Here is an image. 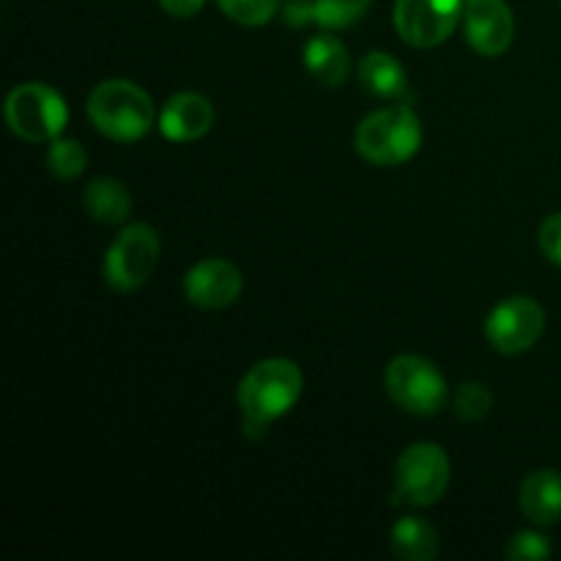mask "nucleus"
Masks as SVG:
<instances>
[{
  "label": "nucleus",
  "instance_id": "1",
  "mask_svg": "<svg viewBox=\"0 0 561 561\" xmlns=\"http://www.w3.org/2000/svg\"><path fill=\"white\" fill-rule=\"evenodd\" d=\"M88 118L99 135L115 142H137L157 121L151 96L131 80H104L88 96Z\"/></svg>",
  "mask_w": 561,
  "mask_h": 561
},
{
  "label": "nucleus",
  "instance_id": "2",
  "mask_svg": "<svg viewBox=\"0 0 561 561\" xmlns=\"http://www.w3.org/2000/svg\"><path fill=\"white\" fill-rule=\"evenodd\" d=\"M356 153L376 168H398L422 148V121L409 104L365 115L354 135Z\"/></svg>",
  "mask_w": 561,
  "mask_h": 561
},
{
  "label": "nucleus",
  "instance_id": "3",
  "mask_svg": "<svg viewBox=\"0 0 561 561\" xmlns=\"http://www.w3.org/2000/svg\"><path fill=\"white\" fill-rule=\"evenodd\" d=\"M301 389H305V376L299 365L294 359L272 356L252 365V370L241 378L239 409L244 420L272 425L299 403Z\"/></svg>",
  "mask_w": 561,
  "mask_h": 561
},
{
  "label": "nucleus",
  "instance_id": "4",
  "mask_svg": "<svg viewBox=\"0 0 561 561\" xmlns=\"http://www.w3.org/2000/svg\"><path fill=\"white\" fill-rule=\"evenodd\" d=\"M5 124L20 140L53 142L69 124V107L55 88L22 82L5 96Z\"/></svg>",
  "mask_w": 561,
  "mask_h": 561
},
{
  "label": "nucleus",
  "instance_id": "5",
  "mask_svg": "<svg viewBox=\"0 0 561 561\" xmlns=\"http://www.w3.org/2000/svg\"><path fill=\"white\" fill-rule=\"evenodd\" d=\"M162 241L159 233L146 222H131L113 239V244L104 252V283L115 294H131L140 290L151 279L153 268L159 263Z\"/></svg>",
  "mask_w": 561,
  "mask_h": 561
},
{
  "label": "nucleus",
  "instance_id": "6",
  "mask_svg": "<svg viewBox=\"0 0 561 561\" xmlns=\"http://www.w3.org/2000/svg\"><path fill=\"white\" fill-rule=\"evenodd\" d=\"M383 387L394 405L414 416H433L447 403V378L425 356H394L383 373Z\"/></svg>",
  "mask_w": 561,
  "mask_h": 561
},
{
  "label": "nucleus",
  "instance_id": "7",
  "mask_svg": "<svg viewBox=\"0 0 561 561\" xmlns=\"http://www.w3.org/2000/svg\"><path fill=\"white\" fill-rule=\"evenodd\" d=\"M449 474H453L449 458L438 444H411L394 463V493H398V499H392V502L433 507L447 493Z\"/></svg>",
  "mask_w": 561,
  "mask_h": 561
},
{
  "label": "nucleus",
  "instance_id": "8",
  "mask_svg": "<svg viewBox=\"0 0 561 561\" xmlns=\"http://www.w3.org/2000/svg\"><path fill=\"white\" fill-rule=\"evenodd\" d=\"M466 0H398L394 3V31L405 44L433 49L447 42L463 16Z\"/></svg>",
  "mask_w": 561,
  "mask_h": 561
},
{
  "label": "nucleus",
  "instance_id": "9",
  "mask_svg": "<svg viewBox=\"0 0 561 561\" xmlns=\"http://www.w3.org/2000/svg\"><path fill=\"white\" fill-rule=\"evenodd\" d=\"M546 329V310L529 296H510L491 310L485 337L499 354L518 356L535 348Z\"/></svg>",
  "mask_w": 561,
  "mask_h": 561
},
{
  "label": "nucleus",
  "instance_id": "10",
  "mask_svg": "<svg viewBox=\"0 0 561 561\" xmlns=\"http://www.w3.org/2000/svg\"><path fill=\"white\" fill-rule=\"evenodd\" d=\"M463 31L471 49L485 58H499L515 38V20L507 0H466Z\"/></svg>",
  "mask_w": 561,
  "mask_h": 561
},
{
  "label": "nucleus",
  "instance_id": "11",
  "mask_svg": "<svg viewBox=\"0 0 561 561\" xmlns=\"http://www.w3.org/2000/svg\"><path fill=\"white\" fill-rule=\"evenodd\" d=\"M244 290L239 266L225 257H206L195 263L184 277V294L201 310H225Z\"/></svg>",
  "mask_w": 561,
  "mask_h": 561
},
{
  "label": "nucleus",
  "instance_id": "12",
  "mask_svg": "<svg viewBox=\"0 0 561 561\" xmlns=\"http://www.w3.org/2000/svg\"><path fill=\"white\" fill-rule=\"evenodd\" d=\"M214 118V104L203 93L184 91L164 102L159 113V131L170 142H195L211 131Z\"/></svg>",
  "mask_w": 561,
  "mask_h": 561
},
{
  "label": "nucleus",
  "instance_id": "13",
  "mask_svg": "<svg viewBox=\"0 0 561 561\" xmlns=\"http://www.w3.org/2000/svg\"><path fill=\"white\" fill-rule=\"evenodd\" d=\"M520 513L535 526H553L561 520V474L557 469H537L520 482Z\"/></svg>",
  "mask_w": 561,
  "mask_h": 561
},
{
  "label": "nucleus",
  "instance_id": "14",
  "mask_svg": "<svg viewBox=\"0 0 561 561\" xmlns=\"http://www.w3.org/2000/svg\"><path fill=\"white\" fill-rule=\"evenodd\" d=\"M305 55V69L316 77L321 85L327 88H340L345 80H348L351 71V58L348 49L343 47L337 36L332 33H318L301 49Z\"/></svg>",
  "mask_w": 561,
  "mask_h": 561
},
{
  "label": "nucleus",
  "instance_id": "15",
  "mask_svg": "<svg viewBox=\"0 0 561 561\" xmlns=\"http://www.w3.org/2000/svg\"><path fill=\"white\" fill-rule=\"evenodd\" d=\"M359 82L367 93L387 102H398L409 91V77H405L403 64L394 55L373 49L359 60Z\"/></svg>",
  "mask_w": 561,
  "mask_h": 561
},
{
  "label": "nucleus",
  "instance_id": "16",
  "mask_svg": "<svg viewBox=\"0 0 561 561\" xmlns=\"http://www.w3.org/2000/svg\"><path fill=\"white\" fill-rule=\"evenodd\" d=\"M88 217L96 219L99 225H121L126 222L131 211V195L118 179H110V175H99V179L88 181L85 195Z\"/></svg>",
  "mask_w": 561,
  "mask_h": 561
},
{
  "label": "nucleus",
  "instance_id": "17",
  "mask_svg": "<svg viewBox=\"0 0 561 561\" xmlns=\"http://www.w3.org/2000/svg\"><path fill=\"white\" fill-rule=\"evenodd\" d=\"M389 548L403 561H433L438 557V531L425 518H400L389 531Z\"/></svg>",
  "mask_w": 561,
  "mask_h": 561
},
{
  "label": "nucleus",
  "instance_id": "18",
  "mask_svg": "<svg viewBox=\"0 0 561 561\" xmlns=\"http://www.w3.org/2000/svg\"><path fill=\"white\" fill-rule=\"evenodd\" d=\"M47 168L55 179L71 181L88 168V153L75 137H55L47 148Z\"/></svg>",
  "mask_w": 561,
  "mask_h": 561
},
{
  "label": "nucleus",
  "instance_id": "19",
  "mask_svg": "<svg viewBox=\"0 0 561 561\" xmlns=\"http://www.w3.org/2000/svg\"><path fill=\"white\" fill-rule=\"evenodd\" d=\"M312 3H316V22L327 31L356 25L370 9V0H312Z\"/></svg>",
  "mask_w": 561,
  "mask_h": 561
},
{
  "label": "nucleus",
  "instance_id": "20",
  "mask_svg": "<svg viewBox=\"0 0 561 561\" xmlns=\"http://www.w3.org/2000/svg\"><path fill=\"white\" fill-rule=\"evenodd\" d=\"M279 3L283 0H217L222 14L244 27H261L272 22L279 11Z\"/></svg>",
  "mask_w": 561,
  "mask_h": 561
},
{
  "label": "nucleus",
  "instance_id": "21",
  "mask_svg": "<svg viewBox=\"0 0 561 561\" xmlns=\"http://www.w3.org/2000/svg\"><path fill=\"white\" fill-rule=\"evenodd\" d=\"M453 409L460 420L466 422H477V420H485L493 409V394L485 383L480 381H469L455 392L453 398Z\"/></svg>",
  "mask_w": 561,
  "mask_h": 561
},
{
  "label": "nucleus",
  "instance_id": "22",
  "mask_svg": "<svg viewBox=\"0 0 561 561\" xmlns=\"http://www.w3.org/2000/svg\"><path fill=\"white\" fill-rule=\"evenodd\" d=\"M507 557L513 561H540L551 557V542L537 531H518L507 542Z\"/></svg>",
  "mask_w": 561,
  "mask_h": 561
},
{
  "label": "nucleus",
  "instance_id": "23",
  "mask_svg": "<svg viewBox=\"0 0 561 561\" xmlns=\"http://www.w3.org/2000/svg\"><path fill=\"white\" fill-rule=\"evenodd\" d=\"M540 250L542 255L561 268V211L551 214L540 228Z\"/></svg>",
  "mask_w": 561,
  "mask_h": 561
},
{
  "label": "nucleus",
  "instance_id": "24",
  "mask_svg": "<svg viewBox=\"0 0 561 561\" xmlns=\"http://www.w3.org/2000/svg\"><path fill=\"white\" fill-rule=\"evenodd\" d=\"M285 22L294 27H305L307 22H316V3L312 0H288L285 3Z\"/></svg>",
  "mask_w": 561,
  "mask_h": 561
},
{
  "label": "nucleus",
  "instance_id": "25",
  "mask_svg": "<svg viewBox=\"0 0 561 561\" xmlns=\"http://www.w3.org/2000/svg\"><path fill=\"white\" fill-rule=\"evenodd\" d=\"M159 5H162V9L168 11L170 16H179V20H190V16H195L197 11L206 5V0H159Z\"/></svg>",
  "mask_w": 561,
  "mask_h": 561
}]
</instances>
